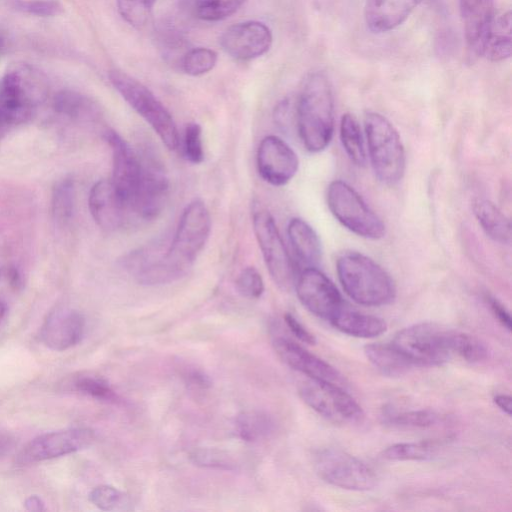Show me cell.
I'll return each mask as SVG.
<instances>
[{"instance_id": "41", "label": "cell", "mask_w": 512, "mask_h": 512, "mask_svg": "<svg viewBox=\"0 0 512 512\" xmlns=\"http://www.w3.org/2000/svg\"><path fill=\"white\" fill-rule=\"evenodd\" d=\"M236 289L245 298H260L265 286L259 271L251 266L244 268L236 279Z\"/></svg>"}, {"instance_id": "49", "label": "cell", "mask_w": 512, "mask_h": 512, "mask_svg": "<svg viewBox=\"0 0 512 512\" xmlns=\"http://www.w3.org/2000/svg\"><path fill=\"white\" fill-rule=\"evenodd\" d=\"M6 312H7L6 304L2 300H0V323L4 319Z\"/></svg>"}, {"instance_id": "24", "label": "cell", "mask_w": 512, "mask_h": 512, "mask_svg": "<svg viewBox=\"0 0 512 512\" xmlns=\"http://www.w3.org/2000/svg\"><path fill=\"white\" fill-rule=\"evenodd\" d=\"M292 248L308 267H316L322 257V247L316 231L303 219L292 218L287 227Z\"/></svg>"}, {"instance_id": "1", "label": "cell", "mask_w": 512, "mask_h": 512, "mask_svg": "<svg viewBox=\"0 0 512 512\" xmlns=\"http://www.w3.org/2000/svg\"><path fill=\"white\" fill-rule=\"evenodd\" d=\"M211 231V218L205 203L195 199L183 210L167 249L160 252L156 270L160 283L185 276L204 248Z\"/></svg>"}, {"instance_id": "23", "label": "cell", "mask_w": 512, "mask_h": 512, "mask_svg": "<svg viewBox=\"0 0 512 512\" xmlns=\"http://www.w3.org/2000/svg\"><path fill=\"white\" fill-rule=\"evenodd\" d=\"M340 332L357 338H374L387 330L386 322L377 316L343 307L329 321Z\"/></svg>"}, {"instance_id": "21", "label": "cell", "mask_w": 512, "mask_h": 512, "mask_svg": "<svg viewBox=\"0 0 512 512\" xmlns=\"http://www.w3.org/2000/svg\"><path fill=\"white\" fill-rule=\"evenodd\" d=\"M88 203L93 219L106 231L120 228L129 211L112 182L108 180H100L93 185Z\"/></svg>"}, {"instance_id": "31", "label": "cell", "mask_w": 512, "mask_h": 512, "mask_svg": "<svg viewBox=\"0 0 512 512\" xmlns=\"http://www.w3.org/2000/svg\"><path fill=\"white\" fill-rule=\"evenodd\" d=\"M511 16L507 12L494 21L493 30L485 46L484 54L489 60L497 62L511 56Z\"/></svg>"}, {"instance_id": "42", "label": "cell", "mask_w": 512, "mask_h": 512, "mask_svg": "<svg viewBox=\"0 0 512 512\" xmlns=\"http://www.w3.org/2000/svg\"><path fill=\"white\" fill-rule=\"evenodd\" d=\"M125 494L110 485H99L89 494V500L104 511L115 510L125 502Z\"/></svg>"}, {"instance_id": "19", "label": "cell", "mask_w": 512, "mask_h": 512, "mask_svg": "<svg viewBox=\"0 0 512 512\" xmlns=\"http://www.w3.org/2000/svg\"><path fill=\"white\" fill-rule=\"evenodd\" d=\"M467 51L482 56L494 25L493 0H459Z\"/></svg>"}, {"instance_id": "27", "label": "cell", "mask_w": 512, "mask_h": 512, "mask_svg": "<svg viewBox=\"0 0 512 512\" xmlns=\"http://www.w3.org/2000/svg\"><path fill=\"white\" fill-rule=\"evenodd\" d=\"M237 436L246 442H256L268 437L274 431L272 417L260 410H248L239 413L234 422Z\"/></svg>"}, {"instance_id": "32", "label": "cell", "mask_w": 512, "mask_h": 512, "mask_svg": "<svg viewBox=\"0 0 512 512\" xmlns=\"http://www.w3.org/2000/svg\"><path fill=\"white\" fill-rule=\"evenodd\" d=\"M450 349L469 363H479L489 357V349L481 339L469 333L450 330Z\"/></svg>"}, {"instance_id": "45", "label": "cell", "mask_w": 512, "mask_h": 512, "mask_svg": "<svg viewBox=\"0 0 512 512\" xmlns=\"http://www.w3.org/2000/svg\"><path fill=\"white\" fill-rule=\"evenodd\" d=\"M487 303L495 319H497V321L502 325V327L510 331L511 317L506 307L498 299L492 296L487 297Z\"/></svg>"}, {"instance_id": "30", "label": "cell", "mask_w": 512, "mask_h": 512, "mask_svg": "<svg viewBox=\"0 0 512 512\" xmlns=\"http://www.w3.org/2000/svg\"><path fill=\"white\" fill-rule=\"evenodd\" d=\"M386 425L405 429H425L436 425L439 415L430 409L395 410L386 409L382 414Z\"/></svg>"}, {"instance_id": "37", "label": "cell", "mask_w": 512, "mask_h": 512, "mask_svg": "<svg viewBox=\"0 0 512 512\" xmlns=\"http://www.w3.org/2000/svg\"><path fill=\"white\" fill-rule=\"evenodd\" d=\"M71 385L77 392L97 400L118 402V396L115 391L107 381L99 376L79 375L73 379Z\"/></svg>"}, {"instance_id": "11", "label": "cell", "mask_w": 512, "mask_h": 512, "mask_svg": "<svg viewBox=\"0 0 512 512\" xmlns=\"http://www.w3.org/2000/svg\"><path fill=\"white\" fill-rule=\"evenodd\" d=\"M314 463L318 476L332 486L350 491H367L376 485L372 469L341 449L319 451Z\"/></svg>"}, {"instance_id": "12", "label": "cell", "mask_w": 512, "mask_h": 512, "mask_svg": "<svg viewBox=\"0 0 512 512\" xmlns=\"http://www.w3.org/2000/svg\"><path fill=\"white\" fill-rule=\"evenodd\" d=\"M95 439L89 428L77 427L45 433L32 439L19 453L21 465L65 456L89 447Z\"/></svg>"}, {"instance_id": "6", "label": "cell", "mask_w": 512, "mask_h": 512, "mask_svg": "<svg viewBox=\"0 0 512 512\" xmlns=\"http://www.w3.org/2000/svg\"><path fill=\"white\" fill-rule=\"evenodd\" d=\"M109 80L123 99L150 125L170 150L179 145V134L173 117L156 96L141 82L125 72H109Z\"/></svg>"}, {"instance_id": "34", "label": "cell", "mask_w": 512, "mask_h": 512, "mask_svg": "<svg viewBox=\"0 0 512 512\" xmlns=\"http://www.w3.org/2000/svg\"><path fill=\"white\" fill-rule=\"evenodd\" d=\"M246 0H192L194 15L204 21L226 19L237 12Z\"/></svg>"}, {"instance_id": "9", "label": "cell", "mask_w": 512, "mask_h": 512, "mask_svg": "<svg viewBox=\"0 0 512 512\" xmlns=\"http://www.w3.org/2000/svg\"><path fill=\"white\" fill-rule=\"evenodd\" d=\"M253 230L264 262L274 283L283 291L294 288L297 272L272 215L265 209L254 211Z\"/></svg>"}, {"instance_id": "44", "label": "cell", "mask_w": 512, "mask_h": 512, "mask_svg": "<svg viewBox=\"0 0 512 512\" xmlns=\"http://www.w3.org/2000/svg\"><path fill=\"white\" fill-rule=\"evenodd\" d=\"M284 321L290 331L303 343L314 345L316 343L315 336L307 330L301 322L298 321L292 314L286 313L284 315Z\"/></svg>"}, {"instance_id": "3", "label": "cell", "mask_w": 512, "mask_h": 512, "mask_svg": "<svg viewBox=\"0 0 512 512\" xmlns=\"http://www.w3.org/2000/svg\"><path fill=\"white\" fill-rule=\"evenodd\" d=\"M336 271L345 293L360 305L383 306L396 297V285L390 274L362 253H342L337 258Z\"/></svg>"}, {"instance_id": "29", "label": "cell", "mask_w": 512, "mask_h": 512, "mask_svg": "<svg viewBox=\"0 0 512 512\" xmlns=\"http://www.w3.org/2000/svg\"><path fill=\"white\" fill-rule=\"evenodd\" d=\"M340 140L347 156L358 166L366 163V150L361 128L356 118L349 113L340 121Z\"/></svg>"}, {"instance_id": "39", "label": "cell", "mask_w": 512, "mask_h": 512, "mask_svg": "<svg viewBox=\"0 0 512 512\" xmlns=\"http://www.w3.org/2000/svg\"><path fill=\"white\" fill-rule=\"evenodd\" d=\"M155 2L156 0H117V9L129 25L140 28L147 23Z\"/></svg>"}, {"instance_id": "16", "label": "cell", "mask_w": 512, "mask_h": 512, "mask_svg": "<svg viewBox=\"0 0 512 512\" xmlns=\"http://www.w3.org/2000/svg\"><path fill=\"white\" fill-rule=\"evenodd\" d=\"M257 168L264 181L273 186H284L297 173L299 159L283 139L268 135L259 144Z\"/></svg>"}, {"instance_id": "40", "label": "cell", "mask_w": 512, "mask_h": 512, "mask_svg": "<svg viewBox=\"0 0 512 512\" xmlns=\"http://www.w3.org/2000/svg\"><path fill=\"white\" fill-rule=\"evenodd\" d=\"M7 3L11 9L40 17L56 16L63 11L56 0H8Z\"/></svg>"}, {"instance_id": "14", "label": "cell", "mask_w": 512, "mask_h": 512, "mask_svg": "<svg viewBox=\"0 0 512 512\" xmlns=\"http://www.w3.org/2000/svg\"><path fill=\"white\" fill-rule=\"evenodd\" d=\"M104 139L112 151V184L131 211V205L136 194L140 174V157L131 146L114 130L104 132Z\"/></svg>"}, {"instance_id": "15", "label": "cell", "mask_w": 512, "mask_h": 512, "mask_svg": "<svg viewBox=\"0 0 512 512\" xmlns=\"http://www.w3.org/2000/svg\"><path fill=\"white\" fill-rule=\"evenodd\" d=\"M141 161V174L131 211L142 219L158 216L162 211L169 190L167 175L161 164L149 154Z\"/></svg>"}, {"instance_id": "48", "label": "cell", "mask_w": 512, "mask_h": 512, "mask_svg": "<svg viewBox=\"0 0 512 512\" xmlns=\"http://www.w3.org/2000/svg\"><path fill=\"white\" fill-rule=\"evenodd\" d=\"M511 400V397L506 394H496L493 398V402L497 407L508 416L511 415Z\"/></svg>"}, {"instance_id": "35", "label": "cell", "mask_w": 512, "mask_h": 512, "mask_svg": "<svg viewBox=\"0 0 512 512\" xmlns=\"http://www.w3.org/2000/svg\"><path fill=\"white\" fill-rule=\"evenodd\" d=\"M75 203V186L71 178L60 180L52 192V214L60 224L69 222L73 215Z\"/></svg>"}, {"instance_id": "20", "label": "cell", "mask_w": 512, "mask_h": 512, "mask_svg": "<svg viewBox=\"0 0 512 512\" xmlns=\"http://www.w3.org/2000/svg\"><path fill=\"white\" fill-rule=\"evenodd\" d=\"M273 347L279 358L287 366L306 375L308 378L333 383L341 381V374L335 367L307 351L299 344L289 339L278 337L273 341Z\"/></svg>"}, {"instance_id": "8", "label": "cell", "mask_w": 512, "mask_h": 512, "mask_svg": "<svg viewBox=\"0 0 512 512\" xmlns=\"http://www.w3.org/2000/svg\"><path fill=\"white\" fill-rule=\"evenodd\" d=\"M391 344L414 366H440L452 357L450 330L433 323L405 327Z\"/></svg>"}, {"instance_id": "10", "label": "cell", "mask_w": 512, "mask_h": 512, "mask_svg": "<svg viewBox=\"0 0 512 512\" xmlns=\"http://www.w3.org/2000/svg\"><path fill=\"white\" fill-rule=\"evenodd\" d=\"M301 399L334 424H355L364 413L357 401L336 383L308 378L299 386Z\"/></svg>"}, {"instance_id": "25", "label": "cell", "mask_w": 512, "mask_h": 512, "mask_svg": "<svg viewBox=\"0 0 512 512\" xmlns=\"http://www.w3.org/2000/svg\"><path fill=\"white\" fill-rule=\"evenodd\" d=\"M472 209L478 223L490 239L500 244L510 243V221L492 201L477 197L472 202Z\"/></svg>"}, {"instance_id": "47", "label": "cell", "mask_w": 512, "mask_h": 512, "mask_svg": "<svg viewBox=\"0 0 512 512\" xmlns=\"http://www.w3.org/2000/svg\"><path fill=\"white\" fill-rule=\"evenodd\" d=\"M24 507L30 512H41L46 510L44 501L37 495L29 496L24 501Z\"/></svg>"}, {"instance_id": "18", "label": "cell", "mask_w": 512, "mask_h": 512, "mask_svg": "<svg viewBox=\"0 0 512 512\" xmlns=\"http://www.w3.org/2000/svg\"><path fill=\"white\" fill-rule=\"evenodd\" d=\"M85 319L81 313L66 307L55 308L44 320L40 340L53 351H64L77 345L84 334Z\"/></svg>"}, {"instance_id": "28", "label": "cell", "mask_w": 512, "mask_h": 512, "mask_svg": "<svg viewBox=\"0 0 512 512\" xmlns=\"http://www.w3.org/2000/svg\"><path fill=\"white\" fill-rule=\"evenodd\" d=\"M53 109L56 114L70 120H84L94 117V104L82 94L71 91H59L53 98Z\"/></svg>"}, {"instance_id": "38", "label": "cell", "mask_w": 512, "mask_h": 512, "mask_svg": "<svg viewBox=\"0 0 512 512\" xmlns=\"http://www.w3.org/2000/svg\"><path fill=\"white\" fill-rule=\"evenodd\" d=\"M217 62V53L209 48L198 47L186 52L182 57L183 71L191 76H200L212 70Z\"/></svg>"}, {"instance_id": "43", "label": "cell", "mask_w": 512, "mask_h": 512, "mask_svg": "<svg viewBox=\"0 0 512 512\" xmlns=\"http://www.w3.org/2000/svg\"><path fill=\"white\" fill-rule=\"evenodd\" d=\"M184 153L188 161L199 164L204 160L202 128L198 123L190 122L184 131Z\"/></svg>"}, {"instance_id": "36", "label": "cell", "mask_w": 512, "mask_h": 512, "mask_svg": "<svg viewBox=\"0 0 512 512\" xmlns=\"http://www.w3.org/2000/svg\"><path fill=\"white\" fill-rule=\"evenodd\" d=\"M191 461L202 468L235 471L237 463L226 451L216 448H196L190 452Z\"/></svg>"}, {"instance_id": "46", "label": "cell", "mask_w": 512, "mask_h": 512, "mask_svg": "<svg viewBox=\"0 0 512 512\" xmlns=\"http://www.w3.org/2000/svg\"><path fill=\"white\" fill-rule=\"evenodd\" d=\"M186 384L198 389H208L211 387V380L209 376L197 369H189L184 373Z\"/></svg>"}, {"instance_id": "22", "label": "cell", "mask_w": 512, "mask_h": 512, "mask_svg": "<svg viewBox=\"0 0 512 512\" xmlns=\"http://www.w3.org/2000/svg\"><path fill=\"white\" fill-rule=\"evenodd\" d=\"M423 0H365L364 17L374 33H385L401 25Z\"/></svg>"}, {"instance_id": "7", "label": "cell", "mask_w": 512, "mask_h": 512, "mask_svg": "<svg viewBox=\"0 0 512 512\" xmlns=\"http://www.w3.org/2000/svg\"><path fill=\"white\" fill-rule=\"evenodd\" d=\"M327 205L332 215L349 231L367 239H380L385 225L348 183L334 180L327 187Z\"/></svg>"}, {"instance_id": "2", "label": "cell", "mask_w": 512, "mask_h": 512, "mask_svg": "<svg viewBox=\"0 0 512 512\" xmlns=\"http://www.w3.org/2000/svg\"><path fill=\"white\" fill-rule=\"evenodd\" d=\"M296 127L304 147L311 153L327 148L334 132V98L328 78L310 74L296 101Z\"/></svg>"}, {"instance_id": "33", "label": "cell", "mask_w": 512, "mask_h": 512, "mask_svg": "<svg viewBox=\"0 0 512 512\" xmlns=\"http://www.w3.org/2000/svg\"><path fill=\"white\" fill-rule=\"evenodd\" d=\"M437 446L429 441L396 443L388 446L381 453L387 461H423L432 458Z\"/></svg>"}, {"instance_id": "5", "label": "cell", "mask_w": 512, "mask_h": 512, "mask_svg": "<svg viewBox=\"0 0 512 512\" xmlns=\"http://www.w3.org/2000/svg\"><path fill=\"white\" fill-rule=\"evenodd\" d=\"M368 157L377 178L388 185L404 176L406 156L400 135L393 124L377 112L364 118Z\"/></svg>"}, {"instance_id": "26", "label": "cell", "mask_w": 512, "mask_h": 512, "mask_svg": "<svg viewBox=\"0 0 512 512\" xmlns=\"http://www.w3.org/2000/svg\"><path fill=\"white\" fill-rule=\"evenodd\" d=\"M367 360L383 375L398 377L415 367L391 343H370L365 345Z\"/></svg>"}, {"instance_id": "17", "label": "cell", "mask_w": 512, "mask_h": 512, "mask_svg": "<svg viewBox=\"0 0 512 512\" xmlns=\"http://www.w3.org/2000/svg\"><path fill=\"white\" fill-rule=\"evenodd\" d=\"M273 41L271 30L259 21H246L228 27L220 38L222 49L232 58L248 61L265 54Z\"/></svg>"}, {"instance_id": "4", "label": "cell", "mask_w": 512, "mask_h": 512, "mask_svg": "<svg viewBox=\"0 0 512 512\" xmlns=\"http://www.w3.org/2000/svg\"><path fill=\"white\" fill-rule=\"evenodd\" d=\"M49 95L47 77L27 63H16L0 82V125L28 121Z\"/></svg>"}, {"instance_id": "13", "label": "cell", "mask_w": 512, "mask_h": 512, "mask_svg": "<svg viewBox=\"0 0 512 512\" xmlns=\"http://www.w3.org/2000/svg\"><path fill=\"white\" fill-rule=\"evenodd\" d=\"M302 305L313 315L330 321L344 302L335 284L316 267H307L294 285Z\"/></svg>"}]
</instances>
